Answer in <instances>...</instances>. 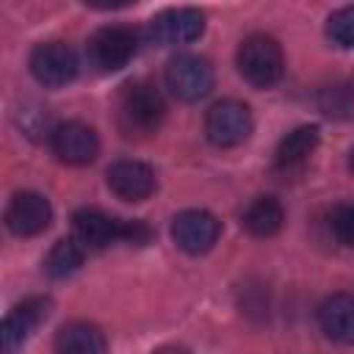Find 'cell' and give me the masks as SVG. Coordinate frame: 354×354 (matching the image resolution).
I'll list each match as a JSON object with an SVG mask.
<instances>
[{"instance_id": "obj_9", "label": "cell", "mask_w": 354, "mask_h": 354, "mask_svg": "<svg viewBox=\"0 0 354 354\" xmlns=\"http://www.w3.org/2000/svg\"><path fill=\"white\" fill-rule=\"evenodd\" d=\"M205 30V14L199 8H166L149 22V36L160 47L191 44Z\"/></svg>"}, {"instance_id": "obj_14", "label": "cell", "mask_w": 354, "mask_h": 354, "mask_svg": "<svg viewBox=\"0 0 354 354\" xmlns=\"http://www.w3.org/2000/svg\"><path fill=\"white\" fill-rule=\"evenodd\" d=\"M321 332L343 346H354V293H332L318 304Z\"/></svg>"}, {"instance_id": "obj_1", "label": "cell", "mask_w": 354, "mask_h": 354, "mask_svg": "<svg viewBox=\"0 0 354 354\" xmlns=\"http://www.w3.org/2000/svg\"><path fill=\"white\" fill-rule=\"evenodd\" d=\"M166 116V102L149 80H130L116 97V124L127 138H147L158 133Z\"/></svg>"}, {"instance_id": "obj_21", "label": "cell", "mask_w": 354, "mask_h": 354, "mask_svg": "<svg viewBox=\"0 0 354 354\" xmlns=\"http://www.w3.org/2000/svg\"><path fill=\"white\" fill-rule=\"evenodd\" d=\"M152 354H191V351L188 348H180V346H163V348H158Z\"/></svg>"}, {"instance_id": "obj_2", "label": "cell", "mask_w": 354, "mask_h": 354, "mask_svg": "<svg viewBox=\"0 0 354 354\" xmlns=\"http://www.w3.org/2000/svg\"><path fill=\"white\" fill-rule=\"evenodd\" d=\"M235 64H238V72L243 75V80L252 83L254 88H271L274 83H279L282 69H285L282 47L268 33H252V36H246L238 44Z\"/></svg>"}, {"instance_id": "obj_13", "label": "cell", "mask_w": 354, "mask_h": 354, "mask_svg": "<svg viewBox=\"0 0 354 354\" xmlns=\"http://www.w3.org/2000/svg\"><path fill=\"white\" fill-rule=\"evenodd\" d=\"M47 315H50V299H44V296H30V299L19 301L17 307H11L3 318V326H0L6 354L19 348Z\"/></svg>"}, {"instance_id": "obj_8", "label": "cell", "mask_w": 354, "mask_h": 354, "mask_svg": "<svg viewBox=\"0 0 354 354\" xmlns=\"http://www.w3.org/2000/svg\"><path fill=\"white\" fill-rule=\"evenodd\" d=\"M218 235H221V221L210 210L191 207V210L177 213L174 221H171V238L188 254H205V252H210L216 246Z\"/></svg>"}, {"instance_id": "obj_16", "label": "cell", "mask_w": 354, "mask_h": 354, "mask_svg": "<svg viewBox=\"0 0 354 354\" xmlns=\"http://www.w3.org/2000/svg\"><path fill=\"white\" fill-rule=\"evenodd\" d=\"M108 343L97 324L69 321L55 335V354H105Z\"/></svg>"}, {"instance_id": "obj_15", "label": "cell", "mask_w": 354, "mask_h": 354, "mask_svg": "<svg viewBox=\"0 0 354 354\" xmlns=\"http://www.w3.org/2000/svg\"><path fill=\"white\" fill-rule=\"evenodd\" d=\"M321 141V133L315 124H301L296 130H290L279 144H277V152H274V166L279 171H293V169H301L310 155L315 152Z\"/></svg>"}, {"instance_id": "obj_19", "label": "cell", "mask_w": 354, "mask_h": 354, "mask_svg": "<svg viewBox=\"0 0 354 354\" xmlns=\"http://www.w3.org/2000/svg\"><path fill=\"white\" fill-rule=\"evenodd\" d=\"M326 36L337 47H354V6H343L329 17Z\"/></svg>"}, {"instance_id": "obj_3", "label": "cell", "mask_w": 354, "mask_h": 354, "mask_svg": "<svg viewBox=\"0 0 354 354\" xmlns=\"http://www.w3.org/2000/svg\"><path fill=\"white\" fill-rule=\"evenodd\" d=\"M138 50V30L130 25H105L88 36L86 53L97 72H116Z\"/></svg>"}, {"instance_id": "obj_11", "label": "cell", "mask_w": 354, "mask_h": 354, "mask_svg": "<svg viewBox=\"0 0 354 354\" xmlns=\"http://www.w3.org/2000/svg\"><path fill=\"white\" fill-rule=\"evenodd\" d=\"M72 238L83 249H105L116 241H124V221L113 218L97 207H80L72 216Z\"/></svg>"}, {"instance_id": "obj_6", "label": "cell", "mask_w": 354, "mask_h": 354, "mask_svg": "<svg viewBox=\"0 0 354 354\" xmlns=\"http://www.w3.org/2000/svg\"><path fill=\"white\" fill-rule=\"evenodd\" d=\"M28 64H30V75L47 88L66 86L77 75V55L64 41H41V44H36Z\"/></svg>"}, {"instance_id": "obj_4", "label": "cell", "mask_w": 354, "mask_h": 354, "mask_svg": "<svg viewBox=\"0 0 354 354\" xmlns=\"http://www.w3.org/2000/svg\"><path fill=\"white\" fill-rule=\"evenodd\" d=\"M252 111L241 100H218L205 113V136L213 147L230 149L252 136Z\"/></svg>"}, {"instance_id": "obj_22", "label": "cell", "mask_w": 354, "mask_h": 354, "mask_svg": "<svg viewBox=\"0 0 354 354\" xmlns=\"http://www.w3.org/2000/svg\"><path fill=\"white\" fill-rule=\"evenodd\" d=\"M348 166H351V171H354V149H351V155H348Z\"/></svg>"}, {"instance_id": "obj_18", "label": "cell", "mask_w": 354, "mask_h": 354, "mask_svg": "<svg viewBox=\"0 0 354 354\" xmlns=\"http://www.w3.org/2000/svg\"><path fill=\"white\" fill-rule=\"evenodd\" d=\"M83 246L75 238H61L53 243V249L44 257V271L53 279H66L83 266Z\"/></svg>"}, {"instance_id": "obj_17", "label": "cell", "mask_w": 354, "mask_h": 354, "mask_svg": "<svg viewBox=\"0 0 354 354\" xmlns=\"http://www.w3.org/2000/svg\"><path fill=\"white\" fill-rule=\"evenodd\" d=\"M241 224L254 238H271L285 224V210L277 196H254L241 216Z\"/></svg>"}, {"instance_id": "obj_20", "label": "cell", "mask_w": 354, "mask_h": 354, "mask_svg": "<svg viewBox=\"0 0 354 354\" xmlns=\"http://www.w3.org/2000/svg\"><path fill=\"white\" fill-rule=\"evenodd\" d=\"M329 227H332L335 238H337L343 246L354 249V202L337 205V207L332 210V216H329Z\"/></svg>"}, {"instance_id": "obj_7", "label": "cell", "mask_w": 354, "mask_h": 354, "mask_svg": "<svg viewBox=\"0 0 354 354\" xmlns=\"http://www.w3.org/2000/svg\"><path fill=\"white\" fill-rule=\"evenodd\" d=\"M50 147L55 152V158L66 166H86L97 158L100 152V138L94 133V127H88L86 122L69 119L53 127L50 133Z\"/></svg>"}, {"instance_id": "obj_5", "label": "cell", "mask_w": 354, "mask_h": 354, "mask_svg": "<svg viewBox=\"0 0 354 354\" xmlns=\"http://www.w3.org/2000/svg\"><path fill=\"white\" fill-rule=\"evenodd\" d=\"M163 80L171 97H177L180 102H199L213 88V66L202 55L183 53L166 64Z\"/></svg>"}, {"instance_id": "obj_12", "label": "cell", "mask_w": 354, "mask_h": 354, "mask_svg": "<svg viewBox=\"0 0 354 354\" xmlns=\"http://www.w3.org/2000/svg\"><path fill=\"white\" fill-rule=\"evenodd\" d=\"M105 180H108L111 194H116L124 202H144L155 191L152 166H147L141 160H130V158L111 163L108 171H105Z\"/></svg>"}, {"instance_id": "obj_10", "label": "cell", "mask_w": 354, "mask_h": 354, "mask_svg": "<svg viewBox=\"0 0 354 354\" xmlns=\"http://www.w3.org/2000/svg\"><path fill=\"white\" fill-rule=\"evenodd\" d=\"M50 221H53V207L36 191L14 194L8 207H6V227L17 238H33V235L44 232L50 227Z\"/></svg>"}]
</instances>
